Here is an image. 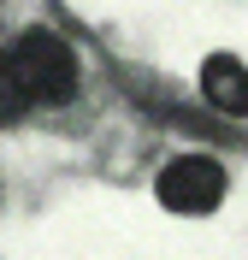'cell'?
<instances>
[{
    "label": "cell",
    "instance_id": "obj_3",
    "mask_svg": "<svg viewBox=\"0 0 248 260\" xmlns=\"http://www.w3.org/2000/svg\"><path fill=\"white\" fill-rule=\"evenodd\" d=\"M201 95L225 118H248V65L236 53H207L201 65Z\"/></svg>",
    "mask_w": 248,
    "mask_h": 260
},
{
    "label": "cell",
    "instance_id": "obj_4",
    "mask_svg": "<svg viewBox=\"0 0 248 260\" xmlns=\"http://www.w3.org/2000/svg\"><path fill=\"white\" fill-rule=\"evenodd\" d=\"M24 113H30V89H24V77H18L12 53L0 48V130H12Z\"/></svg>",
    "mask_w": 248,
    "mask_h": 260
},
{
    "label": "cell",
    "instance_id": "obj_1",
    "mask_svg": "<svg viewBox=\"0 0 248 260\" xmlns=\"http://www.w3.org/2000/svg\"><path fill=\"white\" fill-rule=\"evenodd\" d=\"M12 65H18V77H24V89H30V107H65L71 95H77V53H71L65 36H53V30H24L12 42Z\"/></svg>",
    "mask_w": 248,
    "mask_h": 260
},
{
    "label": "cell",
    "instance_id": "obj_2",
    "mask_svg": "<svg viewBox=\"0 0 248 260\" xmlns=\"http://www.w3.org/2000/svg\"><path fill=\"white\" fill-rule=\"evenodd\" d=\"M225 189H231V178H225V166L213 154H178L154 178V201L165 213H178V219H207L225 201Z\"/></svg>",
    "mask_w": 248,
    "mask_h": 260
}]
</instances>
